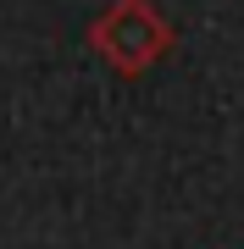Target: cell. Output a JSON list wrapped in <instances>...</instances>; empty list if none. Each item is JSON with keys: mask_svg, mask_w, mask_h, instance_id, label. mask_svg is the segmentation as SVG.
Masks as SVG:
<instances>
[{"mask_svg": "<svg viewBox=\"0 0 244 249\" xmlns=\"http://www.w3.org/2000/svg\"><path fill=\"white\" fill-rule=\"evenodd\" d=\"M94 39L106 45L111 61H122V67H145L150 55L161 50V39H167V34H161V22H155L150 11L139 6V0H122V6L94 28Z\"/></svg>", "mask_w": 244, "mask_h": 249, "instance_id": "6da1fadb", "label": "cell"}]
</instances>
